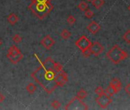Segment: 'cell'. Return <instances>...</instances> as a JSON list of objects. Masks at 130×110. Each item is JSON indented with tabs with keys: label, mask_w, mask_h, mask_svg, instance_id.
Wrapping results in <instances>:
<instances>
[{
	"label": "cell",
	"mask_w": 130,
	"mask_h": 110,
	"mask_svg": "<svg viewBox=\"0 0 130 110\" xmlns=\"http://www.w3.org/2000/svg\"><path fill=\"white\" fill-rule=\"evenodd\" d=\"M52 63L53 60L51 58H47L31 75L35 81L39 84L47 94L52 93L57 87L54 82V77L57 73L52 67Z\"/></svg>",
	"instance_id": "obj_1"
},
{
	"label": "cell",
	"mask_w": 130,
	"mask_h": 110,
	"mask_svg": "<svg viewBox=\"0 0 130 110\" xmlns=\"http://www.w3.org/2000/svg\"><path fill=\"white\" fill-rule=\"evenodd\" d=\"M28 9L36 17L42 20L53 10L54 6L51 2H38L35 0H31Z\"/></svg>",
	"instance_id": "obj_2"
},
{
	"label": "cell",
	"mask_w": 130,
	"mask_h": 110,
	"mask_svg": "<svg viewBox=\"0 0 130 110\" xmlns=\"http://www.w3.org/2000/svg\"><path fill=\"white\" fill-rule=\"evenodd\" d=\"M128 57V53L122 50L118 45H114L107 53L106 58L114 64H119Z\"/></svg>",
	"instance_id": "obj_3"
},
{
	"label": "cell",
	"mask_w": 130,
	"mask_h": 110,
	"mask_svg": "<svg viewBox=\"0 0 130 110\" xmlns=\"http://www.w3.org/2000/svg\"><path fill=\"white\" fill-rule=\"evenodd\" d=\"M65 109H88L87 105L81 99L74 97L64 107Z\"/></svg>",
	"instance_id": "obj_4"
},
{
	"label": "cell",
	"mask_w": 130,
	"mask_h": 110,
	"mask_svg": "<svg viewBox=\"0 0 130 110\" xmlns=\"http://www.w3.org/2000/svg\"><path fill=\"white\" fill-rule=\"evenodd\" d=\"M96 102L99 105V106L102 108H107V106L112 102V99L111 98V96H108L107 94H106L105 93L98 96L96 99H95Z\"/></svg>",
	"instance_id": "obj_5"
},
{
	"label": "cell",
	"mask_w": 130,
	"mask_h": 110,
	"mask_svg": "<svg viewBox=\"0 0 130 110\" xmlns=\"http://www.w3.org/2000/svg\"><path fill=\"white\" fill-rule=\"evenodd\" d=\"M91 44H92V42H91V41L87 38V36H85V35L80 36V37L76 41V42H75L76 47H77L80 51L90 48Z\"/></svg>",
	"instance_id": "obj_6"
},
{
	"label": "cell",
	"mask_w": 130,
	"mask_h": 110,
	"mask_svg": "<svg viewBox=\"0 0 130 110\" xmlns=\"http://www.w3.org/2000/svg\"><path fill=\"white\" fill-rule=\"evenodd\" d=\"M68 81V76L67 73L63 70H61L60 72L57 73L54 77V82L57 86L62 87L66 84Z\"/></svg>",
	"instance_id": "obj_7"
},
{
	"label": "cell",
	"mask_w": 130,
	"mask_h": 110,
	"mask_svg": "<svg viewBox=\"0 0 130 110\" xmlns=\"http://www.w3.org/2000/svg\"><path fill=\"white\" fill-rule=\"evenodd\" d=\"M90 50L91 53L93 54L94 56H99V55L101 54L103 51L104 50V47L100 42L95 41L91 44L90 47Z\"/></svg>",
	"instance_id": "obj_8"
},
{
	"label": "cell",
	"mask_w": 130,
	"mask_h": 110,
	"mask_svg": "<svg viewBox=\"0 0 130 110\" xmlns=\"http://www.w3.org/2000/svg\"><path fill=\"white\" fill-rule=\"evenodd\" d=\"M55 44V41L49 34L45 35L41 41V44L47 50H50Z\"/></svg>",
	"instance_id": "obj_9"
},
{
	"label": "cell",
	"mask_w": 130,
	"mask_h": 110,
	"mask_svg": "<svg viewBox=\"0 0 130 110\" xmlns=\"http://www.w3.org/2000/svg\"><path fill=\"white\" fill-rule=\"evenodd\" d=\"M100 28H101V27H100V24L97 23V22H95V21L91 22L87 25V29L88 30V31H89L90 33L93 34H96V33L100 30Z\"/></svg>",
	"instance_id": "obj_10"
},
{
	"label": "cell",
	"mask_w": 130,
	"mask_h": 110,
	"mask_svg": "<svg viewBox=\"0 0 130 110\" xmlns=\"http://www.w3.org/2000/svg\"><path fill=\"white\" fill-rule=\"evenodd\" d=\"M6 57L12 64H17L19 61H21L22 60L24 56H23V54L22 53H20L15 54V55L6 54Z\"/></svg>",
	"instance_id": "obj_11"
},
{
	"label": "cell",
	"mask_w": 130,
	"mask_h": 110,
	"mask_svg": "<svg viewBox=\"0 0 130 110\" xmlns=\"http://www.w3.org/2000/svg\"><path fill=\"white\" fill-rule=\"evenodd\" d=\"M109 85L112 86L116 89V91L117 93L119 92L121 90V89H122V83H121V81L118 78H113L109 82Z\"/></svg>",
	"instance_id": "obj_12"
},
{
	"label": "cell",
	"mask_w": 130,
	"mask_h": 110,
	"mask_svg": "<svg viewBox=\"0 0 130 110\" xmlns=\"http://www.w3.org/2000/svg\"><path fill=\"white\" fill-rule=\"evenodd\" d=\"M7 21H8V22H9L10 25H15V24L18 22V21H19V17H18V15H17L16 14H15V13H11V14L7 17Z\"/></svg>",
	"instance_id": "obj_13"
},
{
	"label": "cell",
	"mask_w": 130,
	"mask_h": 110,
	"mask_svg": "<svg viewBox=\"0 0 130 110\" xmlns=\"http://www.w3.org/2000/svg\"><path fill=\"white\" fill-rule=\"evenodd\" d=\"M21 53V50L15 45H12V46H11L9 48L8 52H7V54L15 55V54H18V53Z\"/></svg>",
	"instance_id": "obj_14"
},
{
	"label": "cell",
	"mask_w": 130,
	"mask_h": 110,
	"mask_svg": "<svg viewBox=\"0 0 130 110\" xmlns=\"http://www.w3.org/2000/svg\"><path fill=\"white\" fill-rule=\"evenodd\" d=\"M60 37L64 40H68L71 37V32L68 29H63L60 32Z\"/></svg>",
	"instance_id": "obj_15"
},
{
	"label": "cell",
	"mask_w": 130,
	"mask_h": 110,
	"mask_svg": "<svg viewBox=\"0 0 130 110\" xmlns=\"http://www.w3.org/2000/svg\"><path fill=\"white\" fill-rule=\"evenodd\" d=\"M87 95H88L87 92L84 89H80V90L77 92L76 97L82 100V99H85V98L87 96Z\"/></svg>",
	"instance_id": "obj_16"
},
{
	"label": "cell",
	"mask_w": 130,
	"mask_h": 110,
	"mask_svg": "<svg viewBox=\"0 0 130 110\" xmlns=\"http://www.w3.org/2000/svg\"><path fill=\"white\" fill-rule=\"evenodd\" d=\"M91 3L96 9H99L104 5V0H92Z\"/></svg>",
	"instance_id": "obj_17"
},
{
	"label": "cell",
	"mask_w": 130,
	"mask_h": 110,
	"mask_svg": "<svg viewBox=\"0 0 130 110\" xmlns=\"http://www.w3.org/2000/svg\"><path fill=\"white\" fill-rule=\"evenodd\" d=\"M52 67H53V69L54 70V71H55L57 74L59 73V72H60L61 70H63V67H62V65H61L60 63L55 62V61H53V63H52Z\"/></svg>",
	"instance_id": "obj_18"
},
{
	"label": "cell",
	"mask_w": 130,
	"mask_h": 110,
	"mask_svg": "<svg viewBox=\"0 0 130 110\" xmlns=\"http://www.w3.org/2000/svg\"><path fill=\"white\" fill-rule=\"evenodd\" d=\"M25 89H26V90H27L30 94H33V93L36 91L37 86H36L34 83H28V84L27 85V86H26Z\"/></svg>",
	"instance_id": "obj_19"
},
{
	"label": "cell",
	"mask_w": 130,
	"mask_h": 110,
	"mask_svg": "<svg viewBox=\"0 0 130 110\" xmlns=\"http://www.w3.org/2000/svg\"><path fill=\"white\" fill-rule=\"evenodd\" d=\"M105 93L107 94V95L109 96H113L114 94L117 93V92L116 91V89H115L112 86L109 85V86L106 87V89H105Z\"/></svg>",
	"instance_id": "obj_20"
},
{
	"label": "cell",
	"mask_w": 130,
	"mask_h": 110,
	"mask_svg": "<svg viewBox=\"0 0 130 110\" xmlns=\"http://www.w3.org/2000/svg\"><path fill=\"white\" fill-rule=\"evenodd\" d=\"M88 4L86 3V2H84V1H82V2H80L79 4H78V6H77V8L80 10V11H82V12H84V11H86L87 9H88Z\"/></svg>",
	"instance_id": "obj_21"
},
{
	"label": "cell",
	"mask_w": 130,
	"mask_h": 110,
	"mask_svg": "<svg viewBox=\"0 0 130 110\" xmlns=\"http://www.w3.org/2000/svg\"><path fill=\"white\" fill-rule=\"evenodd\" d=\"M122 38H123L124 41H125L126 43L130 44V29L127 30V31L124 33Z\"/></svg>",
	"instance_id": "obj_22"
},
{
	"label": "cell",
	"mask_w": 130,
	"mask_h": 110,
	"mask_svg": "<svg viewBox=\"0 0 130 110\" xmlns=\"http://www.w3.org/2000/svg\"><path fill=\"white\" fill-rule=\"evenodd\" d=\"M84 15H85V17L86 18H87V19H92L93 16H94V12L92 11V10H90V9H87L86 11H84Z\"/></svg>",
	"instance_id": "obj_23"
},
{
	"label": "cell",
	"mask_w": 130,
	"mask_h": 110,
	"mask_svg": "<svg viewBox=\"0 0 130 110\" xmlns=\"http://www.w3.org/2000/svg\"><path fill=\"white\" fill-rule=\"evenodd\" d=\"M67 22H68L69 25H73L76 22V19H75V17L73 16L72 15H70L68 17V19H67Z\"/></svg>",
	"instance_id": "obj_24"
},
{
	"label": "cell",
	"mask_w": 130,
	"mask_h": 110,
	"mask_svg": "<svg viewBox=\"0 0 130 110\" xmlns=\"http://www.w3.org/2000/svg\"><path fill=\"white\" fill-rule=\"evenodd\" d=\"M12 41H13L15 43H20V42H22V38L19 34H15V35L12 37Z\"/></svg>",
	"instance_id": "obj_25"
},
{
	"label": "cell",
	"mask_w": 130,
	"mask_h": 110,
	"mask_svg": "<svg viewBox=\"0 0 130 110\" xmlns=\"http://www.w3.org/2000/svg\"><path fill=\"white\" fill-rule=\"evenodd\" d=\"M51 106H52V108H55V109H57V108H59L60 107V105H61V104H60V102L58 101V100H54L52 102H51Z\"/></svg>",
	"instance_id": "obj_26"
},
{
	"label": "cell",
	"mask_w": 130,
	"mask_h": 110,
	"mask_svg": "<svg viewBox=\"0 0 130 110\" xmlns=\"http://www.w3.org/2000/svg\"><path fill=\"white\" fill-rule=\"evenodd\" d=\"M94 92H95V93H96V95L100 96V95L104 93H105V90L103 89V88L102 86H97V87L95 89Z\"/></svg>",
	"instance_id": "obj_27"
},
{
	"label": "cell",
	"mask_w": 130,
	"mask_h": 110,
	"mask_svg": "<svg viewBox=\"0 0 130 110\" xmlns=\"http://www.w3.org/2000/svg\"><path fill=\"white\" fill-rule=\"evenodd\" d=\"M81 52H82V53H83V55H84V58H89V57L90 56V55L92 54L91 52H90V48L86 49V50H82Z\"/></svg>",
	"instance_id": "obj_28"
},
{
	"label": "cell",
	"mask_w": 130,
	"mask_h": 110,
	"mask_svg": "<svg viewBox=\"0 0 130 110\" xmlns=\"http://www.w3.org/2000/svg\"><path fill=\"white\" fill-rule=\"evenodd\" d=\"M124 89H125V93H126L130 96V83H128V84L125 86Z\"/></svg>",
	"instance_id": "obj_29"
},
{
	"label": "cell",
	"mask_w": 130,
	"mask_h": 110,
	"mask_svg": "<svg viewBox=\"0 0 130 110\" xmlns=\"http://www.w3.org/2000/svg\"><path fill=\"white\" fill-rule=\"evenodd\" d=\"M4 100H5V96H4V95H3L2 93H0V104H1Z\"/></svg>",
	"instance_id": "obj_30"
},
{
	"label": "cell",
	"mask_w": 130,
	"mask_h": 110,
	"mask_svg": "<svg viewBox=\"0 0 130 110\" xmlns=\"http://www.w3.org/2000/svg\"><path fill=\"white\" fill-rule=\"evenodd\" d=\"M35 1H38V2H51V0H35Z\"/></svg>",
	"instance_id": "obj_31"
},
{
	"label": "cell",
	"mask_w": 130,
	"mask_h": 110,
	"mask_svg": "<svg viewBox=\"0 0 130 110\" xmlns=\"http://www.w3.org/2000/svg\"><path fill=\"white\" fill-rule=\"evenodd\" d=\"M3 44V41L1 40V39H0V46H1Z\"/></svg>",
	"instance_id": "obj_32"
},
{
	"label": "cell",
	"mask_w": 130,
	"mask_h": 110,
	"mask_svg": "<svg viewBox=\"0 0 130 110\" xmlns=\"http://www.w3.org/2000/svg\"><path fill=\"white\" fill-rule=\"evenodd\" d=\"M85 1H87V2H88V3H90L92 0H85Z\"/></svg>",
	"instance_id": "obj_33"
},
{
	"label": "cell",
	"mask_w": 130,
	"mask_h": 110,
	"mask_svg": "<svg viewBox=\"0 0 130 110\" xmlns=\"http://www.w3.org/2000/svg\"><path fill=\"white\" fill-rule=\"evenodd\" d=\"M128 10L130 11V5H129V6H128Z\"/></svg>",
	"instance_id": "obj_34"
}]
</instances>
